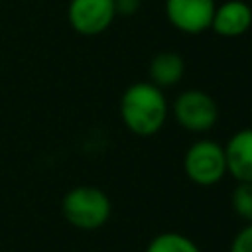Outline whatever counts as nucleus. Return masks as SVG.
Returning a JSON list of instances; mask_svg holds the SVG:
<instances>
[{
  "label": "nucleus",
  "instance_id": "1",
  "mask_svg": "<svg viewBox=\"0 0 252 252\" xmlns=\"http://www.w3.org/2000/svg\"><path fill=\"white\" fill-rule=\"evenodd\" d=\"M120 118L136 136L150 138L158 134L167 120V100L163 91L150 81L132 83L122 93Z\"/></svg>",
  "mask_w": 252,
  "mask_h": 252
},
{
  "label": "nucleus",
  "instance_id": "2",
  "mask_svg": "<svg viewBox=\"0 0 252 252\" xmlns=\"http://www.w3.org/2000/svg\"><path fill=\"white\" fill-rule=\"evenodd\" d=\"M112 213V203L108 195L91 185H81L71 189L63 197V215L65 219L83 230L100 228Z\"/></svg>",
  "mask_w": 252,
  "mask_h": 252
},
{
  "label": "nucleus",
  "instance_id": "3",
  "mask_svg": "<svg viewBox=\"0 0 252 252\" xmlns=\"http://www.w3.org/2000/svg\"><path fill=\"white\" fill-rule=\"evenodd\" d=\"M185 175L201 187H213L226 175V158L224 146L215 140H197L193 142L183 156Z\"/></svg>",
  "mask_w": 252,
  "mask_h": 252
},
{
  "label": "nucleus",
  "instance_id": "4",
  "mask_svg": "<svg viewBox=\"0 0 252 252\" xmlns=\"http://www.w3.org/2000/svg\"><path fill=\"white\" fill-rule=\"evenodd\" d=\"M173 116L189 132H209L219 120V106L209 93L187 89L175 98Z\"/></svg>",
  "mask_w": 252,
  "mask_h": 252
},
{
  "label": "nucleus",
  "instance_id": "5",
  "mask_svg": "<svg viewBox=\"0 0 252 252\" xmlns=\"http://www.w3.org/2000/svg\"><path fill=\"white\" fill-rule=\"evenodd\" d=\"M215 8V0H165L167 22L175 30L189 35L211 30Z\"/></svg>",
  "mask_w": 252,
  "mask_h": 252
},
{
  "label": "nucleus",
  "instance_id": "6",
  "mask_svg": "<svg viewBox=\"0 0 252 252\" xmlns=\"http://www.w3.org/2000/svg\"><path fill=\"white\" fill-rule=\"evenodd\" d=\"M116 16L114 0H71L69 22L73 30L83 35H96L104 32Z\"/></svg>",
  "mask_w": 252,
  "mask_h": 252
},
{
  "label": "nucleus",
  "instance_id": "7",
  "mask_svg": "<svg viewBox=\"0 0 252 252\" xmlns=\"http://www.w3.org/2000/svg\"><path fill=\"white\" fill-rule=\"evenodd\" d=\"M252 28V8L244 0H226L215 8L211 30L222 37L244 35Z\"/></svg>",
  "mask_w": 252,
  "mask_h": 252
},
{
  "label": "nucleus",
  "instance_id": "8",
  "mask_svg": "<svg viewBox=\"0 0 252 252\" xmlns=\"http://www.w3.org/2000/svg\"><path fill=\"white\" fill-rule=\"evenodd\" d=\"M224 158L226 173H230L236 181L252 183V128H242L228 138Z\"/></svg>",
  "mask_w": 252,
  "mask_h": 252
},
{
  "label": "nucleus",
  "instance_id": "9",
  "mask_svg": "<svg viewBox=\"0 0 252 252\" xmlns=\"http://www.w3.org/2000/svg\"><path fill=\"white\" fill-rule=\"evenodd\" d=\"M148 75L150 83H154L161 91L175 87L185 75V61L177 51H159L150 59Z\"/></svg>",
  "mask_w": 252,
  "mask_h": 252
},
{
  "label": "nucleus",
  "instance_id": "10",
  "mask_svg": "<svg viewBox=\"0 0 252 252\" xmlns=\"http://www.w3.org/2000/svg\"><path fill=\"white\" fill-rule=\"evenodd\" d=\"M146 252H201V248L197 246V242L181 232H173V230H165L156 234L148 246Z\"/></svg>",
  "mask_w": 252,
  "mask_h": 252
},
{
  "label": "nucleus",
  "instance_id": "11",
  "mask_svg": "<svg viewBox=\"0 0 252 252\" xmlns=\"http://www.w3.org/2000/svg\"><path fill=\"white\" fill-rule=\"evenodd\" d=\"M230 205L240 219H244L246 222H252V183L238 181L236 187L232 189Z\"/></svg>",
  "mask_w": 252,
  "mask_h": 252
},
{
  "label": "nucleus",
  "instance_id": "12",
  "mask_svg": "<svg viewBox=\"0 0 252 252\" xmlns=\"http://www.w3.org/2000/svg\"><path fill=\"white\" fill-rule=\"evenodd\" d=\"M228 252H252V222H248L234 234Z\"/></svg>",
  "mask_w": 252,
  "mask_h": 252
},
{
  "label": "nucleus",
  "instance_id": "13",
  "mask_svg": "<svg viewBox=\"0 0 252 252\" xmlns=\"http://www.w3.org/2000/svg\"><path fill=\"white\" fill-rule=\"evenodd\" d=\"M142 0H114V10L120 16H132L140 10Z\"/></svg>",
  "mask_w": 252,
  "mask_h": 252
}]
</instances>
